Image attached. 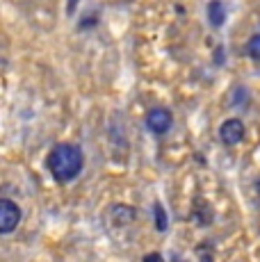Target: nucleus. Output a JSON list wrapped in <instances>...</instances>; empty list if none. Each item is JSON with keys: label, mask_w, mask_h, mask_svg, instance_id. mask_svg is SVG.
Listing matches in <instances>:
<instances>
[{"label": "nucleus", "mask_w": 260, "mask_h": 262, "mask_svg": "<svg viewBox=\"0 0 260 262\" xmlns=\"http://www.w3.org/2000/svg\"><path fill=\"white\" fill-rule=\"evenodd\" d=\"M18 221H21V208L14 201L3 199L0 201V233L9 235L16 230Z\"/></svg>", "instance_id": "obj_2"}, {"label": "nucleus", "mask_w": 260, "mask_h": 262, "mask_svg": "<svg viewBox=\"0 0 260 262\" xmlns=\"http://www.w3.org/2000/svg\"><path fill=\"white\" fill-rule=\"evenodd\" d=\"M247 53H249V57H251V59H258V62H260V34H256V37L249 39Z\"/></svg>", "instance_id": "obj_7"}, {"label": "nucleus", "mask_w": 260, "mask_h": 262, "mask_svg": "<svg viewBox=\"0 0 260 262\" xmlns=\"http://www.w3.org/2000/svg\"><path fill=\"white\" fill-rule=\"evenodd\" d=\"M208 18H210L212 28H222L224 21H226V9H224V5L219 3V0H212V3L208 5Z\"/></svg>", "instance_id": "obj_5"}, {"label": "nucleus", "mask_w": 260, "mask_h": 262, "mask_svg": "<svg viewBox=\"0 0 260 262\" xmlns=\"http://www.w3.org/2000/svg\"><path fill=\"white\" fill-rule=\"evenodd\" d=\"M244 123L240 119H228V121H224L222 123V128H219V137H222V142L224 144H228V146H235V144H240L244 139Z\"/></svg>", "instance_id": "obj_4"}, {"label": "nucleus", "mask_w": 260, "mask_h": 262, "mask_svg": "<svg viewBox=\"0 0 260 262\" xmlns=\"http://www.w3.org/2000/svg\"><path fill=\"white\" fill-rule=\"evenodd\" d=\"M76 5H78V0H69V9H71V12H73V7H76Z\"/></svg>", "instance_id": "obj_9"}, {"label": "nucleus", "mask_w": 260, "mask_h": 262, "mask_svg": "<svg viewBox=\"0 0 260 262\" xmlns=\"http://www.w3.org/2000/svg\"><path fill=\"white\" fill-rule=\"evenodd\" d=\"M153 212H156V228L160 233H164L167 230V212H164V208L160 203L153 205Z\"/></svg>", "instance_id": "obj_6"}, {"label": "nucleus", "mask_w": 260, "mask_h": 262, "mask_svg": "<svg viewBox=\"0 0 260 262\" xmlns=\"http://www.w3.org/2000/svg\"><path fill=\"white\" fill-rule=\"evenodd\" d=\"M171 123H174L171 112L164 107H153L151 112L146 114V128L156 135H164L169 128H171Z\"/></svg>", "instance_id": "obj_3"}, {"label": "nucleus", "mask_w": 260, "mask_h": 262, "mask_svg": "<svg viewBox=\"0 0 260 262\" xmlns=\"http://www.w3.org/2000/svg\"><path fill=\"white\" fill-rule=\"evenodd\" d=\"M84 167V155L76 144H57L53 146L48 155V171L57 183H69L78 178V173Z\"/></svg>", "instance_id": "obj_1"}, {"label": "nucleus", "mask_w": 260, "mask_h": 262, "mask_svg": "<svg viewBox=\"0 0 260 262\" xmlns=\"http://www.w3.org/2000/svg\"><path fill=\"white\" fill-rule=\"evenodd\" d=\"M258 191H260V180H258Z\"/></svg>", "instance_id": "obj_10"}, {"label": "nucleus", "mask_w": 260, "mask_h": 262, "mask_svg": "<svg viewBox=\"0 0 260 262\" xmlns=\"http://www.w3.org/2000/svg\"><path fill=\"white\" fill-rule=\"evenodd\" d=\"M160 258H162V255H160V253H151V255H144V260H160Z\"/></svg>", "instance_id": "obj_8"}]
</instances>
